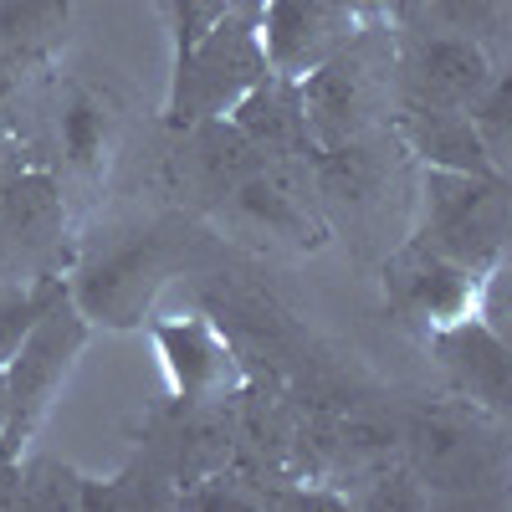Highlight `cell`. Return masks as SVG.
<instances>
[{"mask_svg":"<svg viewBox=\"0 0 512 512\" xmlns=\"http://www.w3.org/2000/svg\"><path fill=\"white\" fill-rule=\"evenodd\" d=\"M395 88V41L379 26H359L349 47H338L323 67L297 77V103L313 149H338L369 139Z\"/></svg>","mask_w":512,"mask_h":512,"instance_id":"cell-1","label":"cell"},{"mask_svg":"<svg viewBox=\"0 0 512 512\" xmlns=\"http://www.w3.org/2000/svg\"><path fill=\"white\" fill-rule=\"evenodd\" d=\"M267 52H262V31L256 21L226 11L216 26H210L190 52H180V72H175V93H169V118L180 128L205 123L231 113L256 82H262Z\"/></svg>","mask_w":512,"mask_h":512,"instance_id":"cell-2","label":"cell"},{"mask_svg":"<svg viewBox=\"0 0 512 512\" xmlns=\"http://www.w3.org/2000/svg\"><path fill=\"white\" fill-rule=\"evenodd\" d=\"M507 236V180L502 175H456L431 169L425 180V236L441 256L461 262L466 272H487L502 256Z\"/></svg>","mask_w":512,"mask_h":512,"instance_id":"cell-3","label":"cell"},{"mask_svg":"<svg viewBox=\"0 0 512 512\" xmlns=\"http://www.w3.org/2000/svg\"><path fill=\"white\" fill-rule=\"evenodd\" d=\"M82 344V318L77 308L67 303V297L57 292L47 308H41L31 318V328L21 333L16 354L0 364V379H6V420H0V451L21 446V436L31 431V425L41 420V410H47L57 379L67 369V359L77 354Z\"/></svg>","mask_w":512,"mask_h":512,"instance_id":"cell-4","label":"cell"},{"mask_svg":"<svg viewBox=\"0 0 512 512\" xmlns=\"http://www.w3.org/2000/svg\"><path fill=\"white\" fill-rule=\"evenodd\" d=\"M395 88L400 98L466 108L492 88V62L477 36L456 31H410L395 47Z\"/></svg>","mask_w":512,"mask_h":512,"instance_id":"cell-5","label":"cell"},{"mask_svg":"<svg viewBox=\"0 0 512 512\" xmlns=\"http://www.w3.org/2000/svg\"><path fill=\"white\" fill-rule=\"evenodd\" d=\"M256 31H262L267 67L297 82L338 47H349V36L359 31V6L354 0H267Z\"/></svg>","mask_w":512,"mask_h":512,"instance_id":"cell-6","label":"cell"},{"mask_svg":"<svg viewBox=\"0 0 512 512\" xmlns=\"http://www.w3.org/2000/svg\"><path fill=\"white\" fill-rule=\"evenodd\" d=\"M221 200H231V216L256 236H277V241H297V246L313 241V216H308L303 180H297L292 159H262Z\"/></svg>","mask_w":512,"mask_h":512,"instance_id":"cell-7","label":"cell"},{"mask_svg":"<svg viewBox=\"0 0 512 512\" xmlns=\"http://www.w3.org/2000/svg\"><path fill=\"white\" fill-rule=\"evenodd\" d=\"M395 123L405 144L431 159L436 169H456V175H502L492 164L477 123L466 108H446V103H420V98H400L395 103Z\"/></svg>","mask_w":512,"mask_h":512,"instance_id":"cell-8","label":"cell"},{"mask_svg":"<svg viewBox=\"0 0 512 512\" xmlns=\"http://www.w3.org/2000/svg\"><path fill=\"white\" fill-rule=\"evenodd\" d=\"M390 282H395V297L405 308L436 318V323L472 318V308H477V272H466L461 262L441 256L431 241L405 246L390 267Z\"/></svg>","mask_w":512,"mask_h":512,"instance_id":"cell-9","label":"cell"},{"mask_svg":"<svg viewBox=\"0 0 512 512\" xmlns=\"http://www.w3.org/2000/svg\"><path fill=\"white\" fill-rule=\"evenodd\" d=\"M164 267H169V246L159 236H149L139 246H123L118 256H108V262L88 277L82 303H88V313H98L108 323H134L149 308L154 282L164 277Z\"/></svg>","mask_w":512,"mask_h":512,"instance_id":"cell-10","label":"cell"},{"mask_svg":"<svg viewBox=\"0 0 512 512\" xmlns=\"http://www.w3.org/2000/svg\"><path fill=\"white\" fill-rule=\"evenodd\" d=\"M231 123H236L262 154H272V159L313 154V139H308L303 103H297V82H292V77L267 72V77L231 108Z\"/></svg>","mask_w":512,"mask_h":512,"instance_id":"cell-11","label":"cell"},{"mask_svg":"<svg viewBox=\"0 0 512 512\" xmlns=\"http://www.w3.org/2000/svg\"><path fill=\"white\" fill-rule=\"evenodd\" d=\"M436 344H441L451 374L461 379V390H472V400H487L492 410L507 405V349L487 323H477V318L441 323Z\"/></svg>","mask_w":512,"mask_h":512,"instance_id":"cell-12","label":"cell"},{"mask_svg":"<svg viewBox=\"0 0 512 512\" xmlns=\"http://www.w3.org/2000/svg\"><path fill=\"white\" fill-rule=\"evenodd\" d=\"M410 451L420 461L425 477H436L441 487H466V482H482L487 477V441L472 436V425L456 420V415H425L415 420L410 431Z\"/></svg>","mask_w":512,"mask_h":512,"instance_id":"cell-13","label":"cell"},{"mask_svg":"<svg viewBox=\"0 0 512 512\" xmlns=\"http://www.w3.org/2000/svg\"><path fill=\"white\" fill-rule=\"evenodd\" d=\"M159 344H164V359L175 369L185 395H205L231 379V359L205 323H169V328H159Z\"/></svg>","mask_w":512,"mask_h":512,"instance_id":"cell-14","label":"cell"},{"mask_svg":"<svg viewBox=\"0 0 512 512\" xmlns=\"http://www.w3.org/2000/svg\"><path fill=\"white\" fill-rule=\"evenodd\" d=\"M0 221H6V231L26 246H41L47 241V231L57 226V200H52V185L47 180H21L11 185L6 195H0Z\"/></svg>","mask_w":512,"mask_h":512,"instance_id":"cell-15","label":"cell"},{"mask_svg":"<svg viewBox=\"0 0 512 512\" xmlns=\"http://www.w3.org/2000/svg\"><path fill=\"white\" fill-rule=\"evenodd\" d=\"M67 16V0H0V47H36Z\"/></svg>","mask_w":512,"mask_h":512,"instance_id":"cell-16","label":"cell"},{"mask_svg":"<svg viewBox=\"0 0 512 512\" xmlns=\"http://www.w3.org/2000/svg\"><path fill=\"white\" fill-rule=\"evenodd\" d=\"M62 139H67V149H72L77 164H93L98 149H103V108L93 98H77L62 113Z\"/></svg>","mask_w":512,"mask_h":512,"instance_id":"cell-17","label":"cell"},{"mask_svg":"<svg viewBox=\"0 0 512 512\" xmlns=\"http://www.w3.org/2000/svg\"><path fill=\"white\" fill-rule=\"evenodd\" d=\"M57 292H36V297H11V303H0V364H6L21 344V333L31 328V318L52 303Z\"/></svg>","mask_w":512,"mask_h":512,"instance_id":"cell-18","label":"cell"},{"mask_svg":"<svg viewBox=\"0 0 512 512\" xmlns=\"http://www.w3.org/2000/svg\"><path fill=\"white\" fill-rule=\"evenodd\" d=\"M0 507H21V466L11 451H0Z\"/></svg>","mask_w":512,"mask_h":512,"instance_id":"cell-19","label":"cell"},{"mask_svg":"<svg viewBox=\"0 0 512 512\" xmlns=\"http://www.w3.org/2000/svg\"><path fill=\"white\" fill-rule=\"evenodd\" d=\"M26 57H31V47H0V98L11 93V82L21 77Z\"/></svg>","mask_w":512,"mask_h":512,"instance_id":"cell-20","label":"cell"},{"mask_svg":"<svg viewBox=\"0 0 512 512\" xmlns=\"http://www.w3.org/2000/svg\"><path fill=\"white\" fill-rule=\"evenodd\" d=\"M226 6H231L236 16H246V21H256V16H262V6H267V0H226Z\"/></svg>","mask_w":512,"mask_h":512,"instance_id":"cell-21","label":"cell"},{"mask_svg":"<svg viewBox=\"0 0 512 512\" xmlns=\"http://www.w3.org/2000/svg\"><path fill=\"white\" fill-rule=\"evenodd\" d=\"M0 420H6V379H0Z\"/></svg>","mask_w":512,"mask_h":512,"instance_id":"cell-22","label":"cell"},{"mask_svg":"<svg viewBox=\"0 0 512 512\" xmlns=\"http://www.w3.org/2000/svg\"><path fill=\"white\" fill-rule=\"evenodd\" d=\"M354 6H359V0H354Z\"/></svg>","mask_w":512,"mask_h":512,"instance_id":"cell-23","label":"cell"}]
</instances>
